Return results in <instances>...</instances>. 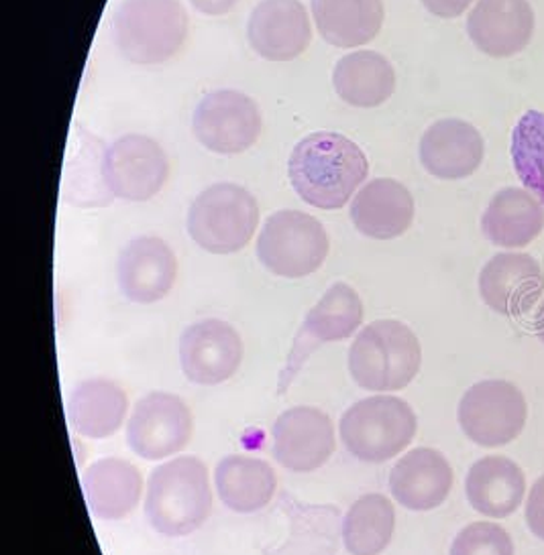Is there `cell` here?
<instances>
[{
  "mask_svg": "<svg viewBox=\"0 0 544 555\" xmlns=\"http://www.w3.org/2000/svg\"><path fill=\"white\" fill-rule=\"evenodd\" d=\"M298 196L320 210H339L357 192L369 164L357 143L339 132H313L298 143L288 162Z\"/></svg>",
  "mask_w": 544,
  "mask_h": 555,
  "instance_id": "1",
  "label": "cell"
},
{
  "mask_svg": "<svg viewBox=\"0 0 544 555\" xmlns=\"http://www.w3.org/2000/svg\"><path fill=\"white\" fill-rule=\"evenodd\" d=\"M213 503L208 468L200 457H174L149 476L146 517L165 538L194 533L211 517Z\"/></svg>",
  "mask_w": 544,
  "mask_h": 555,
  "instance_id": "2",
  "label": "cell"
},
{
  "mask_svg": "<svg viewBox=\"0 0 544 555\" xmlns=\"http://www.w3.org/2000/svg\"><path fill=\"white\" fill-rule=\"evenodd\" d=\"M422 364V348L410 327L396 320H380L363 327L349 350L353 380L367 391H402Z\"/></svg>",
  "mask_w": 544,
  "mask_h": 555,
  "instance_id": "3",
  "label": "cell"
},
{
  "mask_svg": "<svg viewBox=\"0 0 544 555\" xmlns=\"http://www.w3.org/2000/svg\"><path fill=\"white\" fill-rule=\"evenodd\" d=\"M115 43L139 66L172 60L188 37V15L180 0H123L116 9Z\"/></svg>",
  "mask_w": 544,
  "mask_h": 555,
  "instance_id": "4",
  "label": "cell"
},
{
  "mask_svg": "<svg viewBox=\"0 0 544 555\" xmlns=\"http://www.w3.org/2000/svg\"><path fill=\"white\" fill-rule=\"evenodd\" d=\"M418 429L414 409L390 395L367 397L341 417V440L346 450L369 464H381L404 452Z\"/></svg>",
  "mask_w": 544,
  "mask_h": 555,
  "instance_id": "5",
  "label": "cell"
},
{
  "mask_svg": "<svg viewBox=\"0 0 544 555\" xmlns=\"http://www.w3.org/2000/svg\"><path fill=\"white\" fill-rule=\"evenodd\" d=\"M260 224L257 199L237 183H216L200 194L188 212V232L213 255H231L249 245Z\"/></svg>",
  "mask_w": 544,
  "mask_h": 555,
  "instance_id": "6",
  "label": "cell"
},
{
  "mask_svg": "<svg viewBox=\"0 0 544 555\" xmlns=\"http://www.w3.org/2000/svg\"><path fill=\"white\" fill-rule=\"evenodd\" d=\"M329 234L320 220L300 210H280L265 220L257 257L278 278L313 275L329 257Z\"/></svg>",
  "mask_w": 544,
  "mask_h": 555,
  "instance_id": "7",
  "label": "cell"
},
{
  "mask_svg": "<svg viewBox=\"0 0 544 555\" xmlns=\"http://www.w3.org/2000/svg\"><path fill=\"white\" fill-rule=\"evenodd\" d=\"M363 322V301L357 292L346 283H334L327 294L318 299L313 310L306 313L290 354L280 375L278 395L288 391L296 380L304 362L313 357L318 346L351 338Z\"/></svg>",
  "mask_w": 544,
  "mask_h": 555,
  "instance_id": "8",
  "label": "cell"
},
{
  "mask_svg": "<svg viewBox=\"0 0 544 555\" xmlns=\"http://www.w3.org/2000/svg\"><path fill=\"white\" fill-rule=\"evenodd\" d=\"M527 420V399L508 380H481L459 403L463 434L481 448L508 446L522 434Z\"/></svg>",
  "mask_w": 544,
  "mask_h": 555,
  "instance_id": "9",
  "label": "cell"
},
{
  "mask_svg": "<svg viewBox=\"0 0 544 555\" xmlns=\"http://www.w3.org/2000/svg\"><path fill=\"white\" fill-rule=\"evenodd\" d=\"M100 171L111 196L148 202L164 188L169 165L157 141L146 134H125L106 149Z\"/></svg>",
  "mask_w": 544,
  "mask_h": 555,
  "instance_id": "10",
  "label": "cell"
},
{
  "mask_svg": "<svg viewBox=\"0 0 544 555\" xmlns=\"http://www.w3.org/2000/svg\"><path fill=\"white\" fill-rule=\"evenodd\" d=\"M192 429V411L178 395L153 391L132 408L127 441L137 456L164 460L188 446Z\"/></svg>",
  "mask_w": 544,
  "mask_h": 555,
  "instance_id": "11",
  "label": "cell"
},
{
  "mask_svg": "<svg viewBox=\"0 0 544 555\" xmlns=\"http://www.w3.org/2000/svg\"><path fill=\"white\" fill-rule=\"evenodd\" d=\"M262 132V113L255 100L237 90H216L194 111V134L213 153L237 155L253 147Z\"/></svg>",
  "mask_w": 544,
  "mask_h": 555,
  "instance_id": "12",
  "label": "cell"
},
{
  "mask_svg": "<svg viewBox=\"0 0 544 555\" xmlns=\"http://www.w3.org/2000/svg\"><path fill=\"white\" fill-rule=\"evenodd\" d=\"M243 362V340L223 320H202L186 327L180 338V364L188 380L215 387L229 380Z\"/></svg>",
  "mask_w": 544,
  "mask_h": 555,
  "instance_id": "13",
  "label": "cell"
},
{
  "mask_svg": "<svg viewBox=\"0 0 544 555\" xmlns=\"http://www.w3.org/2000/svg\"><path fill=\"white\" fill-rule=\"evenodd\" d=\"M274 457L292 473H313L334 452V427L329 415L316 408L283 411L271 427Z\"/></svg>",
  "mask_w": 544,
  "mask_h": 555,
  "instance_id": "14",
  "label": "cell"
},
{
  "mask_svg": "<svg viewBox=\"0 0 544 555\" xmlns=\"http://www.w3.org/2000/svg\"><path fill=\"white\" fill-rule=\"evenodd\" d=\"M544 275L541 264L522 253H499L479 275V294L488 308L518 318L541 299Z\"/></svg>",
  "mask_w": 544,
  "mask_h": 555,
  "instance_id": "15",
  "label": "cell"
},
{
  "mask_svg": "<svg viewBox=\"0 0 544 555\" xmlns=\"http://www.w3.org/2000/svg\"><path fill=\"white\" fill-rule=\"evenodd\" d=\"M251 48L269 62H288L311 46L308 11L300 0H262L248 25Z\"/></svg>",
  "mask_w": 544,
  "mask_h": 555,
  "instance_id": "16",
  "label": "cell"
},
{
  "mask_svg": "<svg viewBox=\"0 0 544 555\" xmlns=\"http://www.w3.org/2000/svg\"><path fill=\"white\" fill-rule=\"evenodd\" d=\"M178 261L169 245L157 236H139L118 257V285L132 304H155L172 292Z\"/></svg>",
  "mask_w": 544,
  "mask_h": 555,
  "instance_id": "17",
  "label": "cell"
},
{
  "mask_svg": "<svg viewBox=\"0 0 544 555\" xmlns=\"http://www.w3.org/2000/svg\"><path fill=\"white\" fill-rule=\"evenodd\" d=\"M467 34L490 57H511L527 50L534 35V11L528 0H478L467 17Z\"/></svg>",
  "mask_w": 544,
  "mask_h": 555,
  "instance_id": "18",
  "label": "cell"
},
{
  "mask_svg": "<svg viewBox=\"0 0 544 555\" xmlns=\"http://www.w3.org/2000/svg\"><path fill=\"white\" fill-rule=\"evenodd\" d=\"M483 155L481 132L459 118L434 122L420 141V162L439 180H465L473 176Z\"/></svg>",
  "mask_w": 544,
  "mask_h": 555,
  "instance_id": "19",
  "label": "cell"
},
{
  "mask_svg": "<svg viewBox=\"0 0 544 555\" xmlns=\"http://www.w3.org/2000/svg\"><path fill=\"white\" fill-rule=\"evenodd\" d=\"M453 478V468L441 452L416 448L392 468L390 490L397 503L410 511H432L445 503Z\"/></svg>",
  "mask_w": 544,
  "mask_h": 555,
  "instance_id": "20",
  "label": "cell"
},
{
  "mask_svg": "<svg viewBox=\"0 0 544 555\" xmlns=\"http://www.w3.org/2000/svg\"><path fill=\"white\" fill-rule=\"evenodd\" d=\"M351 220L369 238H397L413 227V194L396 180L369 181L351 204Z\"/></svg>",
  "mask_w": 544,
  "mask_h": 555,
  "instance_id": "21",
  "label": "cell"
},
{
  "mask_svg": "<svg viewBox=\"0 0 544 555\" xmlns=\"http://www.w3.org/2000/svg\"><path fill=\"white\" fill-rule=\"evenodd\" d=\"M83 489L94 517L116 521L135 511L143 492V476L123 457H100L84 470Z\"/></svg>",
  "mask_w": 544,
  "mask_h": 555,
  "instance_id": "22",
  "label": "cell"
},
{
  "mask_svg": "<svg viewBox=\"0 0 544 555\" xmlns=\"http://www.w3.org/2000/svg\"><path fill=\"white\" fill-rule=\"evenodd\" d=\"M465 492L471 506L481 515L506 519L522 505L527 478L510 457L485 456L469 468Z\"/></svg>",
  "mask_w": 544,
  "mask_h": 555,
  "instance_id": "23",
  "label": "cell"
},
{
  "mask_svg": "<svg viewBox=\"0 0 544 555\" xmlns=\"http://www.w3.org/2000/svg\"><path fill=\"white\" fill-rule=\"evenodd\" d=\"M129 409L127 392L113 380L90 378L67 399V422L76 434L92 440L111 438L121 429Z\"/></svg>",
  "mask_w": 544,
  "mask_h": 555,
  "instance_id": "24",
  "label": "cell"
},
{
  "mask_svg": "<svg viewBox=\"0 0 544 555\" xmlns=\"http://www.w3.org/2000/svg\"><path fill=\"white\" fill-rule=\"evenodd\" d=\"M488 241L504 248L530 245L544 230L543 202L527 190L506 188L495 194L481 218Z\"/></svg>",
  "mask_w": 544,
  "mask_h": 555,
  "instance_id": "25",
  "label": "cell"
},
{
  "mask_svg": "<svg viewBox=\"0 0 544 555\" xmlns=\"http://www.w3.org/2000/svg\"><path fill=\"white\" fill-rule=\"evenodd\" d=\"M313 15L327 43L351 50L380 35L385 11L381 0H313Z\"/></svg>",
  "mask_w": 544,
  "mask_h": 555,
  "instance_id": "26",
  "label": "cell"
},
{
  "mask_svg": "<svg viewBox=\"0 0 544 555\" xmlns=\"http://www.w3.org/2000/svg\"><path fill=\"white\" fill-rule=\"evenodd\" d=\"M337 94L355 108H376L396 90V72L376 51L349 53L332 72Z\"/></svg>",
  "mask_w": 544,
  "mask_h": 555,
  "instance_id": "27",
  "label": "cell"
},
{
  "mask_svg": "<svg viewBox=\"0 0 544 555\" xmlns=\"http://www.w3.org/2000/svg\"><path fill=\"white\" fill-rule=\"evenodd\" d=\"M216 492L235 513H255L269 505L278 489L274 468L253 456L223 457L215 470Z\"/></svg>",
  "mask_w": 544,
  "mask_h": 555,
  "instance_id": "28",
  "label": "cell"
},
{
  "mask_svg": "<svg viewBox=\"0 0 544 555\" xmlns=\"http://www.w3.org/2000/svg\"><path fill=\"white\" fill-rule=\"evenodd\" d=\"M396 511L383 494H365L346 511L343 541L351 555H380L394 538Z\"/></svg>",
  "mask_w": 544,
  "mask_h": 555,
  "instance_id": "29",
  "label": "cell"
},
{
  "mask_svg": "<svg viewBox=\"0 0 544 555\" xmlns=\"http://www.w3.org/2000/svg\"><path fill=\"white\" fill-rule=\"evenodd\" d=\"M511 162L520 181L544 204V113L528 111L511 132Z\"/></svg>",
  "mask_w": 544,
  "mask_h": 555,
  "instance_id": "30",
  "label": "cell"
},
{
  "mask_svg": "<svg viewBox=\"0 0 544 555\" xmlns=\"http://www.w3.org/2000/svg\"><path fill=\"white\" fill-rule=\"evenodd\" d=\"M451 555H514V541L495 522H471L453 541Z\"/></svg>",
  "mask_w": 544,
  "mask_h": 555,
  "instance_id": "31",
  "label": "cell"
},
{
  "mask_svg": "<svg viewBox=\"0 0 544 555\" xmlns=\"http://www.w3.org/2000/svg\"><path fill=\"white\" fill-rule=\"evenodd\" d=\"M528 529L544 541V476L534 482L527 501Z\"/></svg>",
  "mask_w": 544,
  "mask_h": 555,
  "instance_id": "32",
  "label": "cell"
},
{
  "mask_svg": "<svg viewBox=\"0 0 544 555\" xmlns=\"http://www.w3.org/2000/svg\"><path fill=\"white\" fill-rule=\"evenodd\" d=\"M434 17L457 18L469 9L473 0H420Z\"/></svg>",
  "mask_w": 544,
  "mask_h": 555,
  "instance_id": "33",
  "label": "cell"
},
{
  "mask_svg": "<svg viewBox=\"0 0 544 555\" xmlns=\"http://www.w3.org/2000/svg\"><path fill=\"white\" fill-rule=\"evenodd\" d=\"M192 7L206 17L227 15L239 0H190Z\"/></svg>",
  "mask_w": 544,
  "mask_h": 555,
  "instance_id": "34",
  "label": "cell"
},
{
  "mask_svg": "<svg viewBox=\"0 0 544 555\" xmlns=\"http://www.w3.org/2000/svg\"><path fill=\"white\" fill-rule=\"evenodd\" d=\"M534 330H536V336L544 343V301L541 310L536 313V318H534Z\"/></svg>",
  "mask_w": 544,
  "mask_h": 555,
  "instance_id": "35",
  "label": "cell"
}]
</instances>
